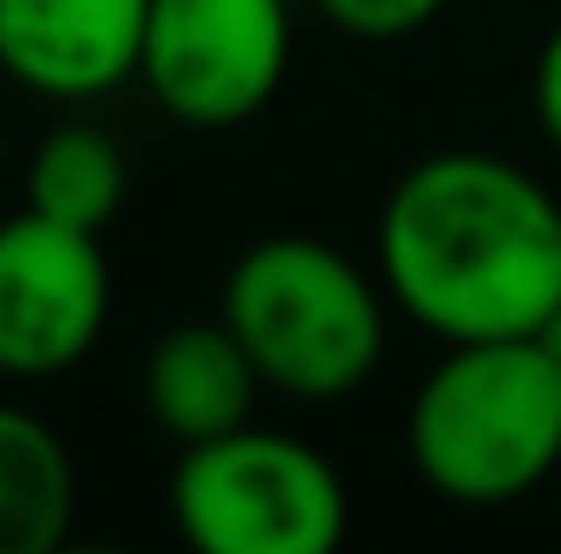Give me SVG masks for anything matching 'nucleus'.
Returning <instances> with one entry per match:
<instances>
[{
	"instance_id": "obj_1",
	"label": "nucleus",
	"mask_w": 561,
	"mask_h": 554,
	"mask_svg": "<svg viewBox=\"0 0 561 554\" xmlns=\"http://www.w3.org/2000/svg\"><path fill=\"white\" fill-rule=\"evenodd\" d=\"M379 287L444 346L529 339L561 307V203L510 157L431 150L386 189Z\"/></svg>"
},
{
	"instance_id": "obj_2",
	"label": "nucleus",
	"mask_w": 561,
	"mask_h": 554,
	"mask_svg": "<svg viewBox=\"0 0 561 554\" xmlns=\"http://www.w3.org/2000/svg\"><path fill=\"white\" fill-rule=\"evenodd\" d=\"M405 457L431 496L503 509L561 470V366L529 339H463L412 392Z\"/></svg>"
},
{
	"instance_id": "obj_3",
	"label": "nucleus",
	"mask_w": 561,
	"mask_h": 554,
	"mask_svg": "<svg viewBox=\"0 0 561 554\" xmlns=\"http://www.w3.org/2000/svg\"><path fill=\"white\" fill-rule=\"evenodd\" d=\"M222 320L262 385L300 405L353 399L386 359V287L320 235H268L236 255Z\"/></svg>"
},
{
	"instance_id": "obj_4",
	"label": "nucleus",
	"mask_w": 561,
	"mask_h": 554,
	"mask_svg": "<svg viewBox=\"0 0 561 554\" xmlns=\"http://www.w3.org/2000/svg\"><path fill=\"white\" fill-rule=\"evenodd\" d=\"M170 522L196 554H333L346 542V476L287 430L255 417L183 443L170 476Z\"/></svg>"
},
{
	"instance_id": "obj_5",
	"label": "nucleus",
	"mask_w": 561,
	"mask_h": 554,
	"mask_svg": "<svg viewBox=\"0 0 561 554\" xmlns=\"http://www.w3.org/2000/svg\"><path fill=\"white\" fill-rule=\"evenodd\" d=\"M294 59L287 0H150L138 79L190 131H229L268 112Z\"/></svg>"
},
{
	"instance_id": "obj_6",
	"label": "nucleus",
	"mask_w": 561,
	"mask_h": 554,
	"mask_svg": "<svg viewBox=\"0 0 561 554\" xmlns=\"http://www.w3.org/2000/svg\"><path fill=\"white\" fill-rule=\"evenodd\" d=\"M112 320V262L99 229L20 209L0 222V379L72 372Z\"/></svg>"
},
{
	"instance_id": "obj_7",
	"label": "nucleus",
	"mask_w": 561,
	"mask_h": 554,
	"mask_svg": "<svg viewBox=\"0 0 561 554\" xmlns=\"http://www.w3.org/2000/svg\"><path fill=\"white\" fill-rule=\"evenodd\" d=\"M150 0H0V72L53 105L112 99L138 79Z\"/></svg>"
},
{
	"instance_id": "obj_8",
	"label": "nucleus",
	"mask_w": 561,
	"mask_h": 554,
	"mask_svg": "<svg viewBox=\"0 0 561 554\" xmlns=\"http://www.w3.org/2000/svg\"><path fill=\"white\" fill-rule=\"evenodd\" d=\"M255 392H262V372L249 366L229 320H183L144 359V412L176 443H203L249 424Z\"/></svg>"
},
{
	"instance_id": "obj_9",
	"label": "nucleus",
	"mask_w": 561,
	"mask_h": 554,
	"mask_svg": "<svg viewBox=\"0 0 561 554\" xmlns=\"http://www.w3.org/2000/svg\"><path fill=\"white\" fill-rule=\"evenodd\" d=\"M79 470L46 417L0 405V554H53L72 535Z\"/></svg>"
},
{
	"instance_id": "obj_10",
	"label": "nucleus",
	"mask_w": 561,
	"mask_h": 554,
	"mask_svg": "<svg viewBox=\"0 0 561 554\" xmlns=\"http://www.w3.org/2000/svg\"><path fill=\"white\" fill-rule=\"evenodd\" d=\"M125 189H131L125 150L99 125H59L26 157V209H39L53 222L105 229L125 209Z\"/></svg>"
},
{
	"instance_id": "obj_11",
	"label": "nucleus",
	"mask_w": 561,
	"mask_h": 554,
	"mask_svg": "<svg viewBox=\"0 0 561 554\" xmlns=\"http://www.w3.org/2000/svg\"><path fill=\"white\" fill-rule=\"evenodd\" d=\"M340 33L366 39V46H392V39H412L424 33L450 0H313Z\"/></svg>"
},
{
	"instance_id": "obj_12",
	"label": "nucleus",
	"mask_w": 561,
	"mask_h": 554,
	"mask_svg": "<svg viewBox=\"0 0 561 554\" xmlns=\"http://www.w3.org/2000/svg\"><path fill=\"white\" fill-rule=\"evenodd\" d=\"M529 105H536V125H542V138L561 150V20L549 26V33H542V46H536Z\"/></svg>"
},
{
	"instance_id": "obj_13",
	"label": "nucleus",
	"mask_w": 561,
	"mask_h": 554,
	"mask_svg": "<svg viewBox=\"0 0 561 554\" xmlns=\"http://www.w3.org/2000/svg\"><path fill=\"white\" fill-rule=\"evenodd\" d=\"M536 339H542V346H549V359H556V366H561V307H556V313H549V326H542V333H536Z\"/></svg>"
}]
</instances>
